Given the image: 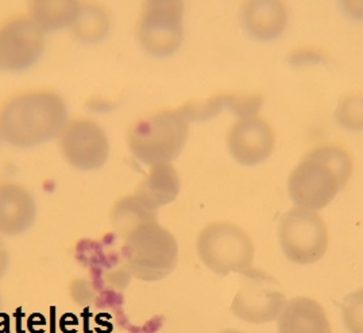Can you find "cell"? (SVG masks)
<instances>
[{
  "label": "cell",
  "instance_id": "1",
  "mask_svg": "<svg viewBox=\"0 0 363 333\" xmlns=\"http://www.w3.org/2000/svg\"><path fill=\"white\" fill-rule=\"evenodd\" d=\"M64 98L50 89L26 91L0 107V135L16 149H33L58 139L69 123Z\"/></svg>",
  "mask_w": 363,
  "mask_h": 333
},
{
  "label": "cell",
  "instance_id": "2",
  "mask_svg": "<svg viewBox=\"0 0 363 333\" xmlns=\"http://www.w3.org/2000/svg\"><path fill=\"white\" fill-rule=\"evenodd\" d=\"M352 173L350 154L334 145L319 146L301 159L288 180V192L300 208L319 210L334 201Z\"/></svg>",
  "mask_w": 363,
  "mask_h": 333
},
{
  "label": "cell",
  "instance_id": "3",
  "mask_svg": "<svg viewBox=\"0 0 363 333\" xmlns=\"http://www.w3.org/2000/svg\"><path fill=\"white\" fill-rule=\"evenodd\" d=\"M189 138V122L180 110L154 112L131 125L130 153L147 166L170 164L182 153Z\"/></svg>",
  "mask_w": 363,
  "mask_h": 333
},
{
  "label": "cell",
  "instance_id": "4",
  "mask_svg": "<svg viewBox=\"0 0 363 333\" xmlns=\"http://www.w3.org/2000/svg\"><path fill=\"white\" fill-rule=\"evenodd\" d=\"M122 258L127 271L145 282L169 277L179 264V243L158 222H146L123 239Z\"/></svg>",
  "mask_w": 363,
  "mask_h": 333
},
{
  "label": "cell",
  "instance_id": "5",
  "mask_svg": "<svg viewBox=\"0 0 363 333\" xmlns=\"http://www.w3.org/2000/svg\"><path fill=\"white\" fill-rule=\"evenodd\" d=\"M196 250L200 261L218 276L246 274L252 267L254 244L250 236L233 222L206 225L197 236Z\"/></svg>",
  "mask_w": 363,
  "mask_h": 333
},
{
  "label": "cell",
  "instance_id": "6",
  "mask_svg": "<svg viewBox=\"0 0 363 333\" xmlns=\"http://www.w3.org/2000/svg\"><path fill=\"white\" fill-rule=\"evenodd\" d=\"M135 33L140 49L149 56H173L184 41V3L180 0L146 1Z\"/></svg>",
  "mask_w": 363,
  "mask_h": 333
},
{
  "label": "cell",
  "instance_id": "7",
  "mask_svg": "<svg viewBox=\"0 0 363 333\" xmlns=\"http://www.w3.org/2000/svg\"><path fill=\"white\" fill-rule=\"evenodd\" d=\"M281 249L288 259L297 264H316L328 246V232L315 210L294 208L288 210L279 227Z\"/></svg>",
  "mask_w": 363,
  "mask_h": 333
},
{
  "label": "cell",
  "instance_id": "8",
  "mask_svg": "<svg viewBox=\"0 0 363 333\" xmlns=\"http://www.w3.org/2000/svg\"><path fill=\"white\" fill-rule=\"evenodd\" d=\"M46 33L28 14L0 23V72L19 73L34 67L43 56Z\"/></svg>",
  "mask_w": 363,
  "mask_h": 333
},
{
  "label": "cell",
  "instance_id": "9",
  "mask_svg": "<svg viewBox=\"0 0 363 333\" xmlns=\"http://www.w3.org/2000/svg\"><path fill=\"white\" fill-rule=\"evenodd\" d=\"M64 159L80 171H96L110 158V139L104 128L89 118L69 120L58 137Z\"/></svg>",
  "mask_w": 363,
  "mask_h": 333
},
{
  "label": "cell",
  "instance_id": "10",
  "mask_svg": "<svg viewBox=\"0 0 363 333\" xmlns=\"http://www.w3.org/2000/svg\"><path fill=\"white\" fill-rule=\"evenodd\" d=\"M243 277L240 290L231 305L233 313L252 324H265L277 319L286 298L274 288L277 286L274 278L252 267Z\"/></svg>",
  "mask_w": 363,
  "mask_h": 333
},
{
  "label": "cell",
  "instance_id": "11",
  "mask_svg": "<svg viewBox=\"0 0 363 333\" xmlns=\"http://www.w3.org/2000/svg\"><path fill=\"white\" fill-rule=\"evenodd\" d=\"M276 145L273 128L261 118L239 119L227 135L228 152L238 164L254 166L265 162Z\"/></svg>",
  "mask_w": 363,
  "mask_h": 333
},
{
  "label": "cell",
  "instance_id": "12",
  "mask_svg": "<svg viewBox=\"0 0 363 333\" xmlns=\"http://www.w3.org/2000/svg\"><path fill=\"white\" fill-rule=\"evenodd\" d=\"M37 201L28 188L16 182L0 184V235L19 236L34 225Z\"/></svg>",
  "mask_w": 363,
  "mask_h": 333
},
{
  "label": "cell",
  "instance_id": "13",
  "mask_svg": "<svg viewBox=\"0 0 363 333\" xmlns=\"http://www.w3.org/2000/svg\"><path fill=\"white\" fill-rule=\"evenodd\" d=\"M288 9L279 0L247 1L240 11L242 26L258 41H273L285 31Z\"/></svg>",
  "mask_w": 363,
  "mask_h": 333
},
{
  "label": "cell",
  "instance_id": "14",
  "mask_svg": "<svg viewBox=\"0 0 363 333\" xmlns=\"http://www.w3.org/2000/svg\"><path fill=\"white\" fill-rule=\"evenodd\" d=\"M262 103L264 98L259 95L224 94L206 100L191 101L179 110L188 122H207L216 118L223 110L233 112L239 119H245L255 116L261 110Z\"/></svg>",
  "mask_w": 363,
  "mask_h": 333
},
{
  "label": "cell",
  "instance_id": "15",
  "mask_svg": "<svg viewBox=\"0 0 363 333\" xmlns=\"http://www.w3.org/2000/svg\"><path fill=\"white\" fill-rule=\"evenodd\" d=\"M279 333H331V325L319 303L297 297L281 312Z\"/></svg>",
  "mask_w": 363,
  "mask_h": 333
},
{
  "label": "cell",
  "instance_id": "16",
  "mask_svg": "<svg viewBox=\"0 0 363 333\" xmlns=\"http://www.w3.org/2000/svg\"><path fill=\"white\" fill-rule=\"evenodd\" d=\"M182 191L179 173L172 164L152 166L149 174L142 181L137 195L154 210L173 203Z\"/></svg>",
  "mask_w": 363,
  "mask_h": 333
},
{
  "label": "cell",
  "instance_id": "17",
  "mask_svg": "<svg viewBox=\"0 0 363 333\" xmlns=\"http://www.w3.org/2000/svg\"><path fill=\"white\" fill-rule=\"evenodd\" d=\"M82 6L83 1L77 0H37L30 3L28 15L48 34L64 28L70 30L79 18Z\"/></svg>",
  "mask_w": 363,
  "mask_h": 333
},
{
  "label": "cell",
  "instance_id": "18",
  "mask_svg": "<svg viewBox=\"0 0 363 333\" xmlns=\"http://www.w3.org/2000/svg\"><path fill=\"white\" fill-rule=\"evenodd\" d=\"M154 222H158V212L150 208L137 193L122 197L112 208V227L122 239H126L140 225Z\"/></svg>",
  "mask_w": 363,
  "mask_h": 333
},
{
  "label": "cell",
  "instance_id": "19",
  "mask_svg": "<svg viewBox=\"0 0 363 333\" xmlns=\"http://www.w3.org/2000/svg\"><path fill=\"white\" fill-rule=\"evenodd\" d=\"M111 28V19L107 10L98 3H83L77 21L70 28L74 40L85 45L104 41Z\"/></svg>",
  "mask_w": 363,
  "mask_h": 333
},
{
  "label": "cell",
  "instance_id": "20",
  "mask_svg": "<svg viewBox=\"0 0 363 333\" xmlns=\"http://www.w3.org/2000/svg\"><path fill=\"white\" fill-rule=\"evenodd\" d=\"M335 119L346 130L363 131V94H352L340 98Z\"/></svg>",
  "mask_w": 363,
  "mask_h": 333
},
{
  "label": "cell",
  "instance_id": "21",
  "mask_svg": "<svg viewBox=\"0 0 363 333\" xmlns=\"http://www.w3.org/2000/svg\"><path fill=\"white\" fill-rule=\"evenodd\" d=\"M342 317L350 333H363V289L350 293L342 303Z\"/></svg>",
  "mask_w": 363,
  "mask_h": 333
},
{
  "label": "cell",
  "instance_id": "22",
  "mask_svg": "<svg viewBox=\"0 0 363 333\" xmlns=\"http://www.w3.org/2000/svg\"><path fill=\"white\" fill-rule=\"evenodd\" d=\"M324 61V55L318 50L312 49H301L294 52L288 57V62L294 67H304V65H312V64H320Z\"/></svg>",
  "mask_w": 363,
  "mask_h": 333
},
{
  "label": "cell",
  "instance_id": "23",
  "mask_svg": "<svg viewBox=\"0 0 363 333\" xmlns=\"http://www.w3.org/2000/svg\"><path fill=\"white\" fill-rule=\"evenodd\" d=\"M10 266V252L7 250V246L0 239V279L4 277Z\"/></svg>",
  "mask_w": 363,
  "mask_h": 333
},
{
  "label": "cell",
  "instance_id": "24",
  "mask_svg": "<svg viewBox=\"0 0 363 333\" xmlns=\"http://www.w3.org/2000/svg\"><path fill=\"white\" fill-rule=\"evenodd\" d=\"M220 333H242L239 332V331H234V329H225V331H223V332Z\"/></svg>",
  "mask_w": 363,
  "mask_h": 333
},
{
  "label": "cell",
  "instance_id": "25",
  "mask_svg": "<svg viewBox=\"0 0 363 333\" xmlns=\"http://www.w3.org/2000/svg\"><path fill=\"white\" fill-rule=\"evenodd\" d=\"M0 310H1V295H0Z\"/></svg>",
  "mask_w": 363,
  "mask_h": 333
},
{
  "label": "cell",
  "instance_id": "26",
  "mask_svg": "<svg viewBox=\"0 0 363 333\" xmlns=\"http://www.w3.org/2000/svg\"><path fill=\"white\" fill-rule=\"evenodd\" d=\"M1 142H3V139H1V135H0V143H1Z\"/></svg>",
  "mask_w": 363,
  "mask_h": 333
}]
</instances>
